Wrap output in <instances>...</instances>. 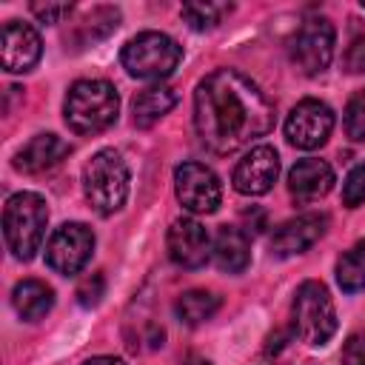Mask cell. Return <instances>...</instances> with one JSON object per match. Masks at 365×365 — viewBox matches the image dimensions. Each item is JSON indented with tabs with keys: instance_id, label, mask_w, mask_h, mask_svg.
Segmentation results:
<instances>
[{
	"instance_id": "obj_1",
	"label": "cell",
	"mask_w": 365,
	"mask_h": 365,
	"mask_svg": "<svg viewBox=\"0 0 365 365\" xmlns=\"http://www.w3.org/2000/svg\"><path fill=\"white\" fill-rule=\"evenodd\" d=\"M194 128L214 154H234L274 128V103L237 68H217L194 91Z\"/></svg>"
},
{
	"instance_id": "obj_2",
	"label": "cell",
	"mask_w": 365,
	"mask_h": 365,
	"mask_svg": "<svg viewBox=\"0 0 365 365\" xmlns=\"http://www.w3.org/2000/svg\"><path fill=\"white\" fill-rule=\"evenodd\" d=\"M63 114L74 134H100L117 123L120 94L108 80H77L66 94Z\"/></svg>"
},
{
	"instance_id": "obj_3",
	"label": "cell",
	"mask_w": 365,
	"mask_h": 365,
	"mask_svg": "<svg viewBox=\"0 0 365 365\" xmlns=\"http://www.w3.org/2000/svg\"><path fill=\"white\" fill-rule=\"evenodd\" d=\"M46 222H48V208L40 194L34 191L11 194L3 208V234L9 251L23 262L31 259L43 245Z\"/></svg>"
},
{
	"instance_id": "obj_4",
	"label": "cell",
	"mask_w": 365,
	"mask_h": 365,
	"mask_svg": "<svg viewBox=\"0 0 365 365\" xmlns=\"http://www.w3.org/2000/svg\"><path fill=\"white\" fill-rule=\"evenodd\" d=\"M128 180H131L128 177V165L120 157V151L103 148L83 168L86 200L91 202V208L100 217H108V214L123 208V202L128 197Z\"/></svg>"
},
{
	"instance_id": "obj_5",
	"label": "cell",
	"mask_w": 365,
	"mask_h": 365,
	"mask_svg": "<svg viewBox=\"0 0 365 365\" xmlns=\"http://www.w3.org/2000/svg\"><path fill=\"white\" fill-rule=\"evenodd\" d=\"M182 46L163 31H140L123 46L120 63L137 80H165L177 71Z\"/></svg>"
},
{
	"instance_id": "obj_6",
	"label": "cell",
	"mask_w": 365,
	"mask_h": 365,
	"mask_svg": "<svg viewBox=\"0 0 365 365\" xmlns=\"http://www.w3.org/2000/svg\"><path fill=\"white\" fill-rule=\"evenodd\" d=\"M294 334L308 345H325L336 334V311L319 279H305L294 294Z\"/></svg>"
},
{
	"instance_id": "obj_7",
	"label": "cell",
	"mask_w": 365,
	"mask_h": 365,
	"mask_svg": "<svg viewBox=\"0 0 365 365\" xmlns=\"http://www.w3.org/2000/svg\"><path fill=\"white\" fill-rule=\"evenodd\" d=\"M334 43H336V31H334L331 20L311 17L297 29V34L291 40V63L308 77L322 74L331 66Z\"/></svg>"
},
{
	"instance_id": "obj_8",
	"label": "cell",
	"mask_w": 365,
	"mask_h": 365,
	"mask_svg": "<svg viewBox=\"0 0 365 365\" xmlns=\"http://www.w3.org/2000/svg\"><path fill=\"white\" fill-rule=\"evenodd\" d=\"M174 188L180 205L191 214H211L222 202L220 177L197 160H185L174 168Z\"/></svg>"
},
{
	"instance_id": "obj_9",
	"label": "cell",
	"mask_w": 365,
	"mask_h": 365,
	"mask_svg": "<svg viewBox=\"0 0 365 365\" xmlns=\"http://www.w3.org/2000/svg\"><path fill=\"white\" fill-rule=\"evenodd\" d=\"M94 251V231L86 222H63L46 245V262L63 277H74Z\"/></svg>"
},
{
	"instance_id": "obj_10",
	"label": "cell",
	"mask_w": 365,
	"mask_h": 365,
	"mask_svg": "<svg viewBox=\"0 0 365 365\" xmlns=\"http://www.w3.org/2000/svg\"><path fill=\"white\" fill-rule=\"evenodd\" d=\"M331 131H334V111L328 103L314 100V97L297 103L285 120L288 143L302 148V151H314V148L325 145Z\"/></svg>"
},
{
	"instance_id": "obj_11",
	"label": "cell",
	"mask_w": 365,
	"mask_h": 365,
	"mask_svg": "<svg viewBox=\"0 0 365 365\" xmlns=\"http://www.w3.org/2000/svg\"><path fill=\"white\" fill-rule=\"evenodd\" d=\"M211 237L205 231V225H200L191 217H180L171 222L168 228V257L174 265L180 268H202L211 257Z\"/></svg>"
},
{
	"instance_id": "obj_12",
	"label": "cell",
	"mask_w": 365,
	"mask_h": 365,
	"mask_svg": "<svg viewBox=\"0 0 365 365\" xmlns=\"http://www.w3.org/2000/svg\"><path fill=\"white\" fill-rule=\"evenodd\" d=\"M40 54H43L40 34L29 23L9 20L3 26V31H0V63H3L6 71H11V74L31 71L37 66Z\"/></svg>"
},
{
	"instance_id": "obj_13",
	"label": "cell",
	"mask_w": 365,
	"mask_h": 365,
	"mask_svg": "<svg viewBox=\"0 0 365 365\" xmlns=\"http://www.w3.org/2000/svg\"><path fill=\"white\" fill-rule=\"evenodd\" d=\"M279 174V154L271 145H254L234 168V188L248 197H259L274 188Z\"/></svg>"
},
{
	"instance_id": "obj_14",
	"label": "cell",
	"mask_w": 365,
	"mask_h": 365,
	"mask_svg": "<svg viewBox=\"0 0 365 365\" xmlns=\"http://www.w3.org/2000/svg\"><path fill=\"white\" fill-rule=\"evenodd\" d=\"M325 225L328 220L322 214H299V217L285 220L271 237V254L285 259V257H297L308 251L325 234Z\"/></svg>"
},
{
	"instance_id": "obj_15",
	"label": "cell",
	"mask_w": 365,
	"mask_h": 365,
	"mask_svg": "<svg viewBox=\"0 0 365 365\" xmlns=\"http://www.w3.org/2000/svg\"><path fill=\"white\" fill-rule=\"evenodd\" d=\"M334 185V168L325 160L305 157L291 165L288 171V191L294 194L297 202H314L325 197Z\"/></svg>"
},
{
	"instance_id": "obj_16",
	"label": "cell",
	"mask_w": 365,
	"mask_h": 365,
	"mask_svg": "<svg viewBox=\"0 0 365 365\" xmlns=\"http://www.w3.org/2000/svg\"><path fill=\"white\" fill-rule=\"evenodd\" d=\"M71 154V145L57 137V134H37L31 137L17 154H14V168L23 174H43L54 165H60Z\"/></svg>"
},
{
	"instance_id": "obj_17",
	"label": "cell",
	"mask_w": 365,
	"mask_h": 365,
	"mask_svg": "<svg viewBox=\"0 0 365 365\" xmlns=\"http://www.w3.org/2000/svg\"><path fill=\"white\" fill-rule=\"evenodd\" d=\"M214 262L220 271H228V274H240L248 268L251 262V240L242 228L237 225H222L214 237Z\"/></svg>"
},
{
	"instance_id": "obj_18",
	"label": "cell",
	"mask_w": 365,
	"mask_h": 365,
	"mask_svg": "<svg viewBox=\"0 0 365 365\" xmlns=\"http://www.w3.org/2000/svg\"><path fill=\"white\" fill-rule=\"evenodd\" d=\"M11 305L26 322H34V319H43L51 311L54 291L43 279H20L11 291Z\"/></svg>"
},
{
	"instance_id": "obj_19",
	"label": "cell",
	"mask_w": 365,
	"mask_h": 365,
	"mask_svg": "<svg viewBox=\"0 0 365 365\" xmlns=\"http://www.w3.org/2000/svg\"><path fill=\"white\" fill-rule=\"evenodd\" d=\"M177 106V91L168 88V86H148L143 88L134 103H131V111H134V125L140 128H151L160 117H165L171 108Z\"/></svg>"
},
{
	"instance_id": "obj_20",
	"label": "cell",
	"mask_w": 365,
	"mask_h": 365,
	"mask_svg": "<svg viewBox=\"0 0 365 365\" xmlns=\"http://www.w3.org/2000/svg\"><path fill=\"white\" fill-rule=\"evenodd\" d=\"M217 308H220V297L211 294V291H200V288L180 294L177 302H174L177 319H180L182 325H191V328H194V325H202L205 319H211V317L217 314Z\"/></svg>"
},
{
	"instance_id": "obj_21",
	"label": "cell",
	"mask_w": 365,
	"mask_h": 365,
	"mask_svg": "<svg viewBox=\"0 0 365 365\" xmlns=\"http://www.w3.org/2000/svg\"><path fill=\"white\" fill-rule=\"evenodd\" d=\"M336 282L345 294L365 291V242H356L336 259Z\"/></svg>"
},
{
	"instance_id": "obj_22",
	"label": "cell",
	"mask_w": 365,
	"mask_h": 365,
	"mask_svg": "<svg viewBox=\"0 0 365 365\" xmlns=\"http://www.w3.org/2000/svg\"><path fill=\"white\" fill-rule=\"evenodd\" d=\"M231 9H234L231 3H185L180 14L194 31H205V29L220 26L231 14Z\"/></svg>"
},
{
	"instance_id": "obj_23",
	"label": "cell",
	"mask_w": 365,
	"mask_h": 365,
	"mask_svg": "<svg viewBox=\"0 0 365 365\" xmlns=\"http://www.w3.org/2000/svg\"><path fill=\"white\" fill-rule=\"evenodd\" d=\"M345 134L356 143L365 140V88L356 91L345 108Z\"/></svg>"
},
{
	"instance_id": "obj_24",
	"label": "cell",
	"mask_w": 365,
	"mask_h": 365,
	"mask_svg": "<svg viewBox=\"0 0 365 365\" xmlns=\"http://www.w3.org/2000/svg\"><path fill=\"white\" fill-rule=\"evenodd\" d=\"M342 202L348 208H356L365 202V163H356L342 182Z\"/></svg>"
},
{
	"instance_id": "obj_25",
	"label": "cell",
	"mask_w": 365,
	"mask_h": 365,
	"mask_svg": "<svg viewBox=\"0 0 365 365\" xmlns=\"http://www.w3.org/2000/svg\"><path fill=\"white\" fill-rule=\"evenodd\" d=\"M103 294H106V277H103V274H88V277H83L80 285H77V302H80L83 308H94Z\"/></svg>"
},
{
	"instance_id": "obj_26",
	"label": "cell",
	"mask_w": 365,
	"mask_h": 365,
	"mask_svg": "<svg viewBox=\"0 0 365 365\" xmlns=\"http://www.w3.org/2000/svg\"><path fill=\"white\" fill-rule=\"evenodd\" d=\"M71 3H31V14L40 23H60L66 14H71Z\"/></svg>"
},
{
	"instance_id": "obj_27",
	"label": "cell",
	"mask_w": 365,
	"mask_h": 365,
	"mask_svg": "<svg viewBox=\"0 0 365 365\" xmlns=\"http://www.w3.org/2000/svg\"><path fill=\"white\" fill-rule=\"evenodd\" d=\"M342 66H345V71H351V74H362V71H365V34L356 37V40H351V46L345 48Z\"/></svg>"
},
{
	"instance_id": "obj_28",
	"label": "cell",
	"mask_w": 365,
	"mask_h": 365,
	"mask_svg": "<svg viewBox=\"0 0 365 365\" xmlns=\"http://www.w3.org/2000/svg\"><path fill=\"white\" fill-rule=\"evenodd\" d=\"M342 365H365V331L351 334L342 345Z\"/></svg>"
},
{
	"instance_id": "obj_29",
	"label": "cell",
	"mask_w": 365,
	"mask_h": 365,
	"mask_svg": "<svg viewBox=\"0 0 365 365\" xmlns=\"http://www.w3.org/2000/svg\"><path fill=\"white\" fill-rule=\"evenodd\" d=\"M86 365H125V362L117 359V356H91Z\"/></svg>"
},
{
	"instance_id": "obj_30",
	"label": "cell",
	"mask_w": 365,
	"mask_h": 365,
	"mask_svg": "<svg viewBox=\"0 0 365 365\" xmlns=\"http://www.w3.org/2000/svg\"><path fill=\"white\" fill-rule=\"evenodd\" d=\"M182 365H211V362H208V359H202V356H188Z\"/></svg>"
},
{
	"instance_id": "obj_31",
	"label": "cell",
	"mask_w": 365,
	"mask_h": 365,
	"mask_svg": "<svg viewBox=\"0 0 365 365\" xmlns=\"http://www.w3.org/2000/svg\"><path fill=\"white\" fill-rule=\"evenodd\" d=\"M268 365H282V362H268Z\"/></svg>"
},
{
	"instance_id": "obj_32",
	"label": "cell",
	"mask_w": 365,
	"mask_h": 365,
	"mask_svg": "<svg viewBox=\"0 0 365 365\" xmlns=\"http://www.w3.org/2000/svg\"><path fill=\"white\" fill-rule=\"evenodd\" d=\"M362 9H365V3H362Z\"/></svg>"
}]
</instances>
